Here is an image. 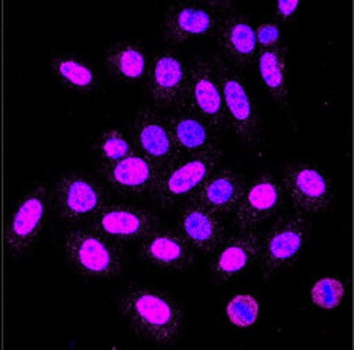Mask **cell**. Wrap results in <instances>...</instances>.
I'll list each match as a JSON object with an SVG mask.
<instances>
[{"label":"cell","instance_id":"obj_3","mask_svg":"<svg viewBox=\"0 0 354 350\" xmlns=\"http://www.w3.org/2000/svg\"><path fill=\"white\" fill-rule=\"evenodd\" d=\"M62 254L67 266L85 280H113L128 267L126 246L88 226H72L64 235Z\"/></svg>","mask_w":354,"mask_h":350},{"label":"cell","instance_id":"obj_15","mask_svg":"<svg viewBox=\"0 0 354 350\" xmlns=\"http://www.w3.org/2000/svg\"><path fill=\"white\" fill-rule=\"evenodd\" d=\"M162 171V168L138 152L118 162L100 163L98 166L103 184L122 197H151L160 181Z\"/></svg>","mask_w":354,"mask_h":350},{"label":"cell","instance_id":"obj_1","mask_svg":"<svg viewBox=\"0 0 354 350\" xmlns=\"http://www.w3.org/2000/svg\"><path fill=\"white\" fill-rule=\"evenodd\" d=\"M118 315L139 342L175 347L186 334V310L169 290L129 285L118 298Z\"/></svg>","mask_w":354,"mask_h":350},{"label":"cell","instance_id":"obj_11","mask_svg":"<svg viewBox=\"0 0 354 350\" xmlns=\"http://www.w3.org/2000/svg\"><path fill=\"white\" fill-rule=\"evenodd\" d=\"M85 226L126 246L139 244L163 226V220L152 208L128 202H108Z\"/></svg>","mask_w":354,"mask_h":350},{"label":"cell","instance_id":"obj_24","mask_svg":"<svg viewBox=\"0 0 354 350\" xmlns=\"http://www.w3.org/2000/svg\"><path fill=\"white\" fill-rule=\"evenodd\" d=\"M258 74L263 86L279 109L289 108V61L288 48L258 49Z\"/></svg>","mask_w":354,"mask_h":350},{"label":"cell","instance_id":"obj_25","mask_svg":"<svg viewBox=\"0 0 354 350\" xmlns=\"http://www.w3.org/2000/svg\"><path fill=\"white\" fill-rule=\"evenodd\" d=\"M92 148L102 163L118 162L134 152L129 137L118 127H108L102 134H98L93 140Z\"/></svg>","mask_w":354,"mask_h":350},{"label":"cell","instance_id":"obj_9","mask_svg":"<svg viewBox=\"0 0 354 350\" xmlns=\"http://www.w3.org/2000/svg\"><path fill=\"white\" fill-rule=\"evenodd\" d=\"M288 201L279 183L278 173L265 168L255 176L240 199L237 208L230 217V229L235 231L260 230L263 225L286 211Z\"/></svg>","mask_w":354,"mask_h":350},{"label":"cell","instance_id":"obj_26","mask_svg":"<svg viewBox=\"0 0 354 350\" xmlns=\"http://www.w3.org/2000/svg\"><path fill=\"white\" fill-rule=\"evenodd\" d=\"M346 295L344 280L338 275H325L315 280L310 289V300L320 310H337Z\"/></svg>","mask_w":354,"mask_h":350},{"label":"cell","instance_id":"obj_20","mask_svg":"<svg viewBox=\"0 0 354 350\" xmlns=\"http://www.w3.org/2000/svg\"><path fill=\"white\" fill-rule=\"evenodd\" d=\"M245 186H247V181L242 173L229 166H219L204 181V184L188 202L201 204L230 220L242 199Z\"/></svg>","mask_w":354,"mask_h":350},{"label":"cell","instance_id":"obj_19","mask_svg":"<svg viewBox=\"0 0 354 350\" xmlns=\"http://www.w3.org/2000/svg\"><path fill=\"white\" fill-rule=\"evenodd\" d=\"M214 36L221 46V56L235 69L247 67L257 59L255 28L250 23L248 17L235 8L221 17Z\"/></svg>","mask_w":354,"mask_h":350},{"label":"cell","instance_id":"obj_7","mask_svg":"<svg viewBox=\"0 0 354 350\" xmlns=\"http://www.w3.org/2000/svg\"><path fill=\"white\" fill-rule=\"evenodd\" d=\"M110 202L106 186L79 170H67L51 186V208L67 226H85Z\"/></svg>","mask_w":354,"mask_h":350},{"label":"cell","instance_id":"obj_2","mask_svg":"<svg viewBox=\"0 0 354 350\" xmlns=\"http://www.w3.org/2000/svg\"><path fill=\"white\" fill-rule=\"evenodd\" d=\"M209 61L219 81L227 130L245 147H257L265 133V121L255 92L240 70L230 66L221 54H212Z\"/></svg>","mask_w":354,"mask_h":350},{"label":"cell","instance_id":"obj_18","mask_svg":"<svg viewBox=\"0 0 354 350\" xmlns=\"http://www.w3.org/2000/svg\"><path fill=\"white\" fill-rule=\"evenodd\" d=\"M139 257L152 269L185 274L194 267V249L178 230L160 226L139 243Z\"/></svg>","mask_w":354,"mask_h":350},{"label":"cell","instance_id":"obj_22","mask_svg":"<svg viewBox=\"0 0 354 350\" xmlns=\"http://www.w3.org/2000/svg\"><path fill=\"white\" fill-rule=\"evenodd\" d=\"M163 117L180 157L198 155L219 147V135L193 113L186 109H174Z\"/></svg>","mask_w":354,"mask_h":350},{"label":"cell","instance_id":"obj_27","mask_svg":"<svg viewBox=\"0 0 354 350\" xmlns=\"http://www.w3.org/2000/svg\"><path fill=\"white\" fill-rule=\"evenodd\" d=\"M225 316L235 327L248 329V327L255 326L258 322L260 303H258L255 295L247 292L237 293L225 304Z\"/></svg>","mask_w":354,"mask_h":350},{"label":"cell","instance_id":"obj_12","mask_svg":"<svg viewBox=\"0 0 354 350\" xmlns=\"http://www.w3.org/2000/svg\"><path fill=\"white\" fill-rule=\"evenodd\" d=\"M186 61L175 49L163 48L149 56L144 86L156 108L180 109L186 93Z\"/></svg>","mask_w":354,"mask_h":350},{"label":"cell","instance_id":"obj_16","mask_svg":"<svg viewBox=\"0 0 354 350\" xmlns=\"http://www.w3.org/2000/svg\"><path fill=\"white\" fill-rule=\"evenodd\" d=\"M222 13L209 2H178L169 7L160 21V35L167 43L185 44L214 35Z\"/></svg>","mask_w":354,"mask_h":350},{"label":"cell","instance_id":"obj_14","mask_svg":"<svg viewBox=\"0 0 354 350\" xmlns=\"http://www.w3.org/2000/svg\"><path fill=\"white\" fill-rule=\"evenodd\" d=\"M261 230L235 231L211 254L209 279L216 287L232 284L252 269L260 259Z\"/></svg>","mask_w":354,"mask_h":350},{"label":"cell","instance_id":"obj_28","mask_svg":"<svg viewBox=\"0 0 354 350\" xmlns=\"http://www.w3.org/2000/svg\"><path fill=\"white\" fill-rule=\"evenodd\" d=\"M255 38L258 49H273L283 46V31L281 26L274 20L263 21V23L255 30Z\"/></svg>","mask_w":354,"mask_h":350},{"label":"cell","instance_id":"obj_21","mask_svg":"<svg viewBox=\"0 0 354 350\" xmlns=\"http://www.w3.org/2000/svg\"><path fill=\"white\" fill-rule=\"evenodd\" d=\"M147 48L142 41L121 39L108 43L102 54L105 70L124 86L144 85L149 66Z\"/></svg>","mask_w":354,"mask_h":350},{"label":"cell","instance_id":"obj_13","mask_svg":"<svg viewBox=\"0 0 354 350\" xmlns=\"http://www.w3.org/2000/svg\"><path fill=\"white\" fill-rule=\"evenodd\" d=\"M129 140L134 152L140 153L162 170L180 158L165 117L153 104H144L138 109L131 124Z\"/></svg>","mask_w":354,"mask_h":350},{"label":"cell","instance_id":"obj_29","mask_svg":"<svg viewBox=\"0 0 354 350\" xmlns=\"http://www.w3.org/2000/svg\"><path fill=\"white\" fill-rule=\"evenodd\" d=\"M299 2L297 0H278L274 3V18L276 23L281 25H292L297 20Z\"/></svg>","mask_w":354,"mask_h":350},{"label":"cell","instance_id":"obj_6","mask_svg":"<svg viewBox=\"0 0 354 350\" xmlns=\"http://www.w3.org/2000/svg\"><path fill=\"white\" fill-rule=\"evenodd\" d=\"M51 211V184L36 181L18 197L10 213L6 248L12 262H21L38 246Z\"/></svg>","mask_w":354,"mask_h":350},{"label":"cell","instance_id":"obj_5","mask_svg":"<svg viewBox=\"0 0 354 350\" xmlns=\"http://www.w3.org/2000/svg\"><path fill=\"white\" fill-rule=\"evenodd\" d=\"M279 183L292 211L307 217L324 215L337 199V181L319 163L307 158H288L281 163Z\"/></svg>","mask_w":354,"mask_h":350},{"label":"cell","instance_id":"obj_23","mask_svg":"<svg viewBox=\"0 0 354 350\" xmlns=\"http://www.w3.org/2000/svg\"><path fill=\"white\" fill-rule=\"evenodd\" d=\"M53 79L67 92L95 95L102 88V74L92 59L77 52H59L49 62Z\"/></svg>","mask_w":354,"mask_h":350},{"label":"cell","instance_id":"obj_8","mask_svg":"<svg viewBox=\"0 0 354 350\" xmlns=\"http://www.w3.org/2000/svg\"><path fill=\"white\" fill-rule=\"evenodd\" d=\"M222 150L216 147L198 155L180 157L162 171L156 191L151 195L163 211H175L188 202L222 163Z\"/></svg>","mask_w":354,"mask_h":350},{"label":"cell","instance_id":"obj_10","mask_svg":"<svg viewBox=\"0 0 354 350\" xmlns=\"http://www.w3.org/2000/svg\"><path fill=\"white\" fill-rule=\"evenodd\" d=\"M186 93L180 109L193 113L222 137L227 133L225 111L216 72L209 57H193L186 61Z\"/></svg>","mask_w":354,"mask_h":350},{"label":"cell","instance_id":"obj_4","mask_svg":"<svg viewBox=\"0 0 354 350\" xmlns=\"http://www.w3.org/2000/svg\"><path fill=\"white\" fill-rule=\"evenodd\" d=\"M312 242L310 217L297 211H284L271 220L261 236L258 266L265 280L283 274L297 264Z\"/></svg>","mask_w":354,"mask_h":350},{"label":"cell","instance_id":"obj_17","mask_svg":"<svg viewBox=\"0 0 354 350\" xmlns=\"http://www.w3.org/2000/svg\"><path fill=\"white\" fill-rule=\"evenodd\" d=\"M175 229L193 249L206 256L214 254L230 235L229 220L198 202H185L176 207Z\"/></svg>","mask_w":354,"mask_h":350}]
</instances>
